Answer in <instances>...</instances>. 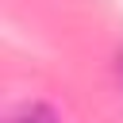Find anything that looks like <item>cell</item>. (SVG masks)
Masks as SVG:
<instances>
[{"label":"cell","mask_w":123,"mask_h":123,"mask_svg":"<svg viewBox=\"0 0 123 123\" xmlns=\"http://www.w3.org/2000/svg\"><path fill=\"white\" fill-rule=\"evenodd\" d=\"M12 123H58V115H54L50 108H42V104H31V108H23Z\"/></svg>","instance_id":"obj_1"}]
</instances>
